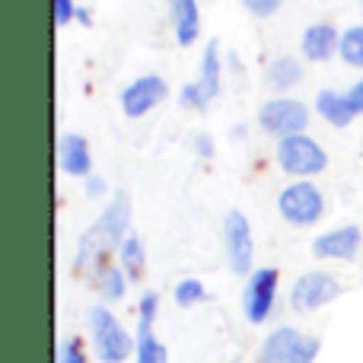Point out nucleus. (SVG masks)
Masks as SVG:
<instances>
[{
    "label": "nucleus",
    "mask_w": 363,
    "mask_h": 363,
    "mask_svg": "<svg viewBox=\"0 0 363 363\" xmlns=\"http://www.w3.org/2000/svg\"><path fill=\"white\" fill-rule=\"evenodd\" d=\"M300 45H303V55H306L309 61H328V57L335 55V48L341 45V35L328 23H315L303 32Z\"/></svg>",
    "instance_id": "nucleus-14"
},
{
    "label": "nucleus",
    "mask_w": 363,
    "mask_h": 363,
    "mask_svg": "<svg viewBox=\"0 0 363 363\" xmlns=\"http://www.w3.org/2000/svg\"><path fill=\"white\" fill-rule=\"evenodd\" d=\"M338 51L351 67H363V26H351V29L341 35Z\"/></svg>",
    "instance_id": "nucleus-20"
},
{
    "label": "nucleus",
    "mask_w": 363,
    "mask_h": 363,
    "mask_svg": "<svg viewBox=\"0 0 363 363\" xmlns=\"http://www.w3.org/2000/svg\"><path fill=\"white\" fill-rule=\"evenodd\" d=\"M201 300H204V287H201V281H194V277L179 281V287H176L179 306H194V303H201Z\"/></svg>",
    "instance_id": "nucleus-22"
},
{
    "label": "nucleus",
    "mask_w": 363,
    "mask_h": 363,
    "mask_svg": "<svg viewBox=\"0 0 363 363\" xmlns=\"http://www.w3.org/2000/svg\"><path fill=\"white\" fill-rule=\"evenodd\" d=\"M306 121H309V108L303 106L300 99H290V96L268 99L262 108H258V125H262V131L274 134V138L303 134Z\"/></svg>",
    "instance_id": "nucleus-4"
},
{
    "label": "nucleus",
    "mask_w": 363,
    "mask_h": 363,
    "mask_svg": "<svg viewBox=\"0 0 363 363\" xmlns=\"http://www.w3.org/2000/svg\"><path fill=\"white\" fill-rule=\"evenodd\" d=\"M125 287H128V281H125V274H121L118 268L106 264V268L99 271V290H102V296H108V300H121V296H125Z\"/></svg>",
    "instance_id": "nucleus-21"
},
{
    "label": "nucleus",
    "mask_w": 363,
    "mask_h": 363,
    "mask_svg": "<svg viewBox=\"0 0 363 363\" xmlns=\"http://www.w3.org/2000/svg\"><path fill=\"white\" fill-rule=\"evenodd\" d=\"M169 10H172V29H176L179 45H191L201 32L198 4L194 0H169Z\"/></svg>",
    "instance_id": "nucleus-15"
},
{
    "label": "nucleus",
    "mask_w": 363,
    "mask_h": 363,
    "mask_svg": "<svg viewBox=\"0 0 363 363\" xmlns=\"http://www.w3.org/2000/svg\"><path fill=\"white\" fill-rule=\"evenodd\" d=\"M315 108H319L322 118H325L328 125H335V128H347L351 125V118L357 115L351 108V102H347V96L332 93V89H322L319 99H315Z\"/></svg>",
    "instance_id": "nucleus-16"
},
{
    "label": "nucleus",
    "mask_w": 363,
    "mask_h": 363,
    "mask_svg": "<svg viewBox=\"0 0 363 363\" xmlns=\"http://www.w3.org/2000/svg\"><path fill=\"white\" fill-rule=\"evenodd\" d=\"M128 220H131V201H128V191H118L112 198V204L102 211L96 230H99L112 245H121V239L128 236Z\"/></svg>",
    "instance_id": "nucleus-11"
},
{
    "label": "nucleus",
    "mask_w": 363,
    "mask_h": 363,
    "mask_svg": "<svg viewBox=\"0 0 363 363\" xmlns=\"http://www.w3.org/2000/svg\"><path fill=\"white\" fill-rule=\"evenodd\" d=\"M223 239H226V258H230V268L236 274H249L252 271V230L249 220H245L242 211H230L223 223Z\"/></svg>",
    "instance_id": "nucleus-6"
},
{
    "label": "nucleus",
    "mask_w": 363,
    "mask_h": 363,
    "mask_svg": "<svg viewBox=\"0 0 363 363\" xmlns=\"http://www.w3.org/2000/svg\"><path fill=\"white\" fill-rule=\"evenodd\" d=\"M315 354H319V338H303V345H300V351H296L294 363H313Z\"/></svg>",
    "instance_id": "nucleus-25"
},
{
    "label": "nucleus",
    "mask_w": 363,
    "mask_h": 363,
    "mask_svg": "<svg viewBox=\"0 0 363 363\" xmlns=\"http://www.w3.org/2000/svg\"><path fill=\"white\" fill-rule=\"evenodd\" d=\"M284 0H242V6L252 13V16H274L277 10H281Z\"/></svg>",
    "instance_id": "nucleus-24"
},
{
    "label": "nucleus",
    "mask_w": 363,
    "mask_h": 363,
    "mask_svg": "<svg viewBox=\"0 0 363 363\" xmlns=\"http://www.w3.org/2000/svg\"><path fill=\"white\" fill-rule=\"evenodd\" d=\"M57 160H61V169L67 176H89V169H93L89 147L80 134H64L57 144Z\"/></svg>",
    "instance_id": "nucleus-12"
},
{
    "label": "nucleus",
    "mask_w": 363,
    "mask_h": 363,
    "mask_svg": "<svg viewBox=\"0 0 363 363\" xmlns=\"http://www.w3.org/2000/svg\"><path fill=\"white\" fill-rule=\"evenodd\" d=\"M277 163H281V169L287 172V176L309 179L325 169L328 157L313 138H306V134H290V138H281V144H277Z\"/></svg>",
    "instance_id": "nucleus-1"
},
{
    "label": "nucleus",
    "mask_w": 363,
    "mask_h": 363,
    "mask_svg": "<svg viewBox=\"0 0 363 363\" xmlns=\"http://www.w3.org/2000/svg\"><path fill=\"white\" fill-rule=\"evenodd\" d=\"M338 294H341V287L332 274H325V271H309V274H303L300 281L294 284L290 303H294L296 313H313V309L332 303Z\"/></svg>",
    "instance_id": "nucleus-5"
},
{
    "label": "nucleus",
    "mask_w": 363,
    "mask_h": 363,
    "mask_svg": "<svg viewBox=\"0 0 363 363\" xmlns=\"http://www.w3.org/2000/svg\"><path fill=\"white\" fill-rule=\"evenodd\" d=\"M61 363H86V357H83V345H80V341H77V338L64 345Z\"/></svg>",
    "instance_id": "nucleus-27"
},
{
    "label": "nucleus",
    "mask_w": 363,
    "mask_h": 363,
    "mask_svg": "<svg viewBox=\"0 0 363 363\" xmlns=\"http://www.w3.org/2000/svg\"><path fill=\"white\" fill-rule=\"evenodd\" d=\"M300 77H303V67L294 57H274V61L268 64V83L274 89H290Z\"/></svg>",
    "instance_id": "nucleus-18"
},
{
    "label": "nucleus",
    "mask_w": 363,
    "mask_h": 363,
    "mask_svg": "<svg viewBox=\"0 0 363 363\" xmlns=\"http://www.w3.org/2000/svg\"><path fill=\"white\" fill-rule=\"evenodd\" d=\"M160 296L157 294H144L140 296V319H138V363H166V347L153 338V315H157Z\"/></svg>",
    "instance_id": "nucleus-9"
},
{
    "label": "nucleus",
    "mask_w": 363,
    "mask_h": 363,
    "mask_svg": "<svg viewBox=\"0 0 363 363\" xmlns=\"http://www.w3.org/2000/svg\"><path fill=\"white\" fill-rule=\"evenodd\" d=\"M360 249V230L357 226H338L332 233H322L313 242L315 258H354Z\"/></svg>",
    "instance_id": "nucleus-10"
},
{
    "label": "nucleus",
    "mask_w": 363,
    "mask_h": 363,
    "mask_svg": "<svg viewBox=\"0 0 363 363\" xmlns=\"http://www.w3.org/2000/svg\"><path fill=\"white\" fill-rule=\"evenodd\" d=\"M99 191H106V182L89 176V182H86V194H89V198H96V194H99Z\"/></svg>",
    "instance_id": "nucleus-29"
},
{
    "label": "nucleus",
    "mask_w": 363,
    "mask_h": 363,
    "mask_svg": "<svg viewBox=\"0 0 363 363\" xmlns=\"http://www.w3.org/2000/svg\"><path fill=\"white\" fill-rule=\"evenodd\" d=\"M74 0H55V23L57 26H67L74 19Z\"/></svg>",
    "instance_id": "nucleus-26"
},
{
    "label": "nucleus",
    "mask_w": 363,
    "mask_h": 363,
    "mask_svg": "<svg viewBox=\"0 0 363 363\" xmlns=\"http://www.w3.org/2000/svg\"><path fill=\"white\" fill-rule=\"evenodd\" d=\"M274 294H277V271L274 268H262L249 277L245 284V296H242V306H245V319L249 322H264L271 315V306H274Z\"/></svg>",
    "instance_id": "nucleus-8"
},
{
    "label": "nucleus",
    "mask_w": 363,
    "mask_h": 363,
    "mask_svg": "<svg viewBox=\"0 0 363 363\" xmlns=\"http://www.w3.org/2000/svg\"><path fill=\"white\" fill-rule=\"evenodd\" d=\"M198 150H201V153H207V157H211V153H213L211 138H207V134H201V138H198Z\"/></svg>",
    "instance_id": "nucleus-30"
},
{
    "label": "nucleus",
    "mask_w": 363,
    "mask_h": 363,
    "mask_svg": "<svg viewBox=\"0 0 363 363\" xmlns=\"http://www.w3.org/2000/svg\"><path fill=\"white\" fill-rule=\"evenodd\" d=\"M347 102H351L354 112L363 115V80L357 83V86H351V93H347Z\"/></svg>",
    "instance_id": "nucleus-28"
},
{
    "label": "nucleus",
    "mask_w": 363,
    "mask_h": 363,
    "mask_svg": "<svg viewBox=\"0 0 363 363\" xmlns=\"http://www.w3.org/2000/svg\"><path fill=\"white\" fill-rule=\"evenodd\" d=\"M277 211L290 226H313L325 211V201H322V191L313 182L303 179L284 188L281 198H277Z\"/></svg>",
    "instance_id": "nucleus-3"
},
{
    "label": "nucleus",
    "mask_w": 363,
    "mask_h": 363,
    "mask_svg": "<svg viewBox=\"0 0 363 363\" xmlns=\"http://www.w3.org/2000/svg\"><path fill=\"white\" fill-rule=\"evenodd\" d=\"M179 99H182V106H185V108H198V112H204V108L211 106V99H207L204 89L198 86V80H194V83H185V89H182Z\"/></svg>",
    "instance_id": "nucleus-23"
},
{
    "label": "nucleus",
    "mask_w": 363,
    "mask_h": 363,
    "mask_svg": "<svg viewBox=\"0 0 363 363\" xmlns=\"http://www.w3.org/2000/svg\"><path fill=\"white\" fill-rule=\"evenodd\" d=\"M198 86L204 89L207 99H217L220 96V45L211 42L204 48V57H201V77H198Z\"/></svg>",
    "instance_id": "nucleus-17"
},
{
    "label": "nucleus",
    "mask_w": 363,
    "mask_h": 363,
    "mask_svg": "<svg viewBox=\"0 0 363 363\" xmlns=\"http://www.w3.org/2000/svg\"><path fill=\"white\" fill-rule=\"evenodd\" d=\"M89 332H93L96 357L102 363L128 360V354H131V338H128V332L115 322V315L108 313V309H102V306L89 309Z\"/></svg>",
    "instance_id": "nucleus-2"
},
{
    "label": "nucleus",
    "mask_w": 363,
    "mask_h": 363,
    "mask_svg": "<svg viewBox=\"0 0 363 363\" xmlns=\"http://www.w3.org/2000/svg\"><path fill=\"white\" fill-rule=\"evenodd\" d=\"M118 255H121V264H125L128 277H131V281H138V277L144 274V245H140V239L134 236V233H128V236L121 239Z\"/></svg>",
    "instance_id": "nucleus-19"
},
{
    "label": "nucleus",
    "mask_w": 363,
    "mask_h": 363,
    "mask_svg": "<svg viewBox=\"0 0 363 363\" xmlns=\"http://www.w3.org/2000/svg\"><path fill=\"white\" fill-rule=\"evenodd\" d=\"M166 96H169V86L163 77H140V80L128 83V89L121 93V112L128 118H140V115L153 112Z\"/></svg>",
    "instance_id": "nucleus-7"
},
{
    "label": "nucleus",
    "mask_w": 363,
    "mask_h": 363,
    "mask_svg": "<svg viewBox=\"0 0 363 363\" xmlns=\"http://www.w3.org/2000/svg\"><path fill=\"white\" fill-rule=\"evenodd\" d=\"M300 345H303V335L296 328H277L262 345V363H294Z\"/></svg>",
    "instance_id": "nucleus-13"
}]
</instances>
